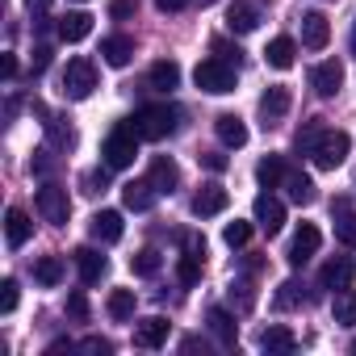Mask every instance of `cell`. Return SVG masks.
<instances>
[{
	"label": "cell",
	"mask_w": 356,
	"mask_h": 356,
	"mask_svg": "<svg viewBox=\"0 0 356 356\" xmlns=\"http://www.w3.org/2000/svg\"><path fill=\"white\" fill-rule=\"evenodd\" d=\"M17 298H22L17 281H13V277H5V281H0V310H5V314H13V310H17Z\"/></svg>",
	"instance_id": "obj_39"
},
{
	"label": "cell",
	"mask_w": 356,
	"mask_h": 356,
	"mask_svg": "<svg viewBox=\"0 0 356 356\" xmlns=\"http://www.w3.org/2000/svg\"><path fill=\"white\" fill-rule=\"evenodd\" d=\"M348 147H352V138L343 130H323L318 143H314V151H310V159H314L318 172H335L348 159Z\"/></svg>",
	"instance_id": "obj_5"
},
{
	"label": "cell",
	"mask_w": 356,
	"mask_h": 356,
	"mask_svg": "<svg viewBox=\"0 0 356 356\" xmlns=\"http://www.w3.org/2000/svg\"><path fill=\"white\" fill-rule=\"evenodd\" d=\"M235 298H239V310H252V302H256V293H252L248 281H231V302Z\"/></svg>",
	"instance_id": "obj_42"
},
{
	"label": "cell",
	"mask_w": 356,
	"mask_h": 356,
	"mask_svg": "<svg viewBox=\"0 0 356 356\" xmlns=\"http://www.w3.org/2000/svg\"><path fill=\"white\" fill-rule=\"evenodd\" d=\"M67 314L76 323H88V298H84V289H72L67 293Z\"/></svg>",
	"instance_id": "obj_41"
},
{
	"label": "cell",
	"mask_w": 356,
	"mask_h": 356,
	"mask_svg": "<svg viewBox=\"0 0 356 356\" xmlns=\"http://www.w3.org/2000/svg\"><path fill=\"white\" fill-rule=\"evenodd\" d=\"M76 268H80V281H84V285H97V281L109 273V260H105L97 248H80V252H76Z\"/></svg>",
	"instance_id": "obj_21"
},
{
	"label": "cell",
	"mask_w": 356,
	"mask_h": 356,
	"mask_svg": "<svg viewBox=\"0 0 356 356\" xmlns=\"http://www.w3.org/2000/svg\"><path fill=\"white\" fill-rule=\"evenodd\" d=\"M285 172H289V168H285L281 155H264V159L256 163V181H260L264 189H277V185L285 181Z\"/></svg>",
	"instance_id": "obj_32"
},
{
	"label": "cell",
	"mask_w": 356,
	"mask_h": 356,
	"mask_svg": "<svg viewBox=\"0 0 356 356\" xmlns=\"http://www.w3.org/2000/svg\"><path fill=\"white\" fill-rule=\"evenodd\" d=\"M122 231H126V222H122V214H118V210H97V214H92V222H88V235H92L97 243H118V239H122Z\"/></svg>",
	"instance_id": "obj_16"
},
{
	"label": "cell",
	"mask_w": 356,
	"mask_h": 356,
	"mask_svg": "<svg viewBox=\"0 0 356 356\" xmlns=\"http://www.w3.org/2000/svg\"><path fill=\"white\" fill-rule=\"evenodd\" d=\"M101 55H105V63H109V67H126V63L134 59V38L113 34V38H105V42H101Z\"/></svg>",
	"instance_id": "obj_27"
},
{
	"label": "cell",
	"mask_w": 356,
	"mask_h": 356,
	"mask_svg": "<svg viewBox=\"0 0 356 356\" xmlns=\"http://www.w3.org/2000/svg\"><path fill=\"white\" fill-rule=\"evenodd\" d=\"M214 55H218V59H227V63H235V67H239V55H243V51H239V47H231V42H222V38H218V42H214Z\"/></svg>",
	"instance_id": "obj_43"
},
{
	"label": "cell",
	"mask_w": 356,
	"mask_h": 356,
	"mask_svg": "<svg viewBox=\"0 0 356 356\" xmlns=\"http://www.w3.org/2000/svg\"><path fill=\"white\" fill-rule=\"evenodd\" d=\"M134 126H138L143 138L159 143V138L176 134V126H181V109H176V105H143L134 113Z\"/></svg>",
	"instance_id": "obj_3"
},
{
	"label": "cell",
	"mask_w": 356,
	"mask_h": 356,
	"mask_svg": "<svg viewBox=\"0 0 356 356\" xmlns=\"http://www.w3.org/2000/svg\"><path fill=\"white\" fill-rule=\"evenodd\" d=\"M0 76H5V80L17 76V59H13V55H0Z\"/></svg>",
	"instance_id": "obj_50"
},
{
	"label": "cell",
	"mask_w": 356,
	"mask_h": 356,
	"mask_svg": "<svg viewBox=\"0 0 356 356\" xmlns=\"http://www.w3.org/2000/svg\"><path fill=\"white\" fill-rule=\"evenodd\" d=\"M260 348H264V352H293V348H298V335H293L289 327L273 323V327L260 331Z\"/></svg>",
	"instance_id": "obj_30"
},
{
	"label": "cell",
	"mask_w": 356,
	"mask_h": 356,
	"mask_svg": "<svg viewBox=\"0 0 356 356\" xmlns=\"http://www.w3.org/2000/svg\"><path fill=\"white\" fill-rule=\"evenodd\" d=\"M34 109H38V113L47 118L42 126H47V134H51V143H55L59 151H72V147H76V130H72V122H63V118H55V113H47L42 105H34Z\"/></svg>",
	"instance_id": "obj_28"
},
{
	"label": "cell",
	"mask_w": 356,
	"mask_h": 356,
	"mask_svg": "<svg viewBox=\"0 0 356 356\" xmlns=\"http://www.w3.org/2000/svg\"><path fill=\"white\" fill-rule=\"evenodd\" d=\"M289 109H293V92H289L285 84H273V88L260 97V122H264V130L277 126V122H285Z\"/></svg>",
	"instance_id": "obj_9"
},
{
	"label": "cell",
	"mask_w": 356,
	"mask_h": 356,
	"mask_svg": "<svg viewBox=\"0 0 356 356\" xmlns=\"http://www.w3.org/2000/svg\"><path fill=\"white\" fill-rule=\"evenodd\" d=\"M264 13H268V0H231L227 5V30L231 34H252V30H260Z\"/></svg>",
	"instance_id": "obj_6"
},
{
	"label": "cell",
	"mask_w": 356,
	"mask_h": 356,
	"mask_svg": "<svg viewBox=\"0 0 356 356\" xmlns=\"http://www.w3.org/2000/svg\"><path fill=\"white\" fill-rule=\"evenodd\" d=\"M310 88H314L318 97H335V92L343 88V63H339V59L314 63V67H310Z\"/></svg>",
	"instance_id": "obj_11"
},
{
	"label": "cell",
	"mask_w": 356,
	"mask_h": 356,
	"mask_svg": "<svg viewBox=\"0 0 356 356\" xmlns=\"http://www.w3.org/2000/svg\"><path fill=\"white\" fill-rule=\"evenodd\" d=\"M264 63L277 67V72H289V67L298 63V42H293V38H273V42L264 47Z\"/></svg>",
	"instance_id": "obj_23"
},
{
	"label": "cell",
	"mask_w": 356,
	"mask_h": 356,
	"mask_svg": "<svg viewBox=\"0 0 356 356\" xmlns=\"http://www.w3.org/2000/svg\"><path fill=\"white\" fill-rule=\"evenodd\" d=\"M193 84H197L202 92L227 97V92H235V84H239V67L227 63V59H218V55H210V59H202V63L193 67Z\"/></svg>",
	"instance_id": "obj_2"
},
{
	"label": "cell",
	"mask_w": 356,
	"mask_h": 356,
	"mask_svg": "<svg viewBox=\"0 0 356 356\" xmlns=\"http://www.w3.org/2000/svg\"><path fill=\"white\" fill-rule=\"evenodd\" d=\"M80 348H84V352H101V356H109V352H113V343H109V339H101V335H88Z\"/></svg>",
	"instance_id": "obj_47"
},
{
	"label": "cell",
	"mask_w": 356,
	"mask_h": 356,
	"mask_svg": "<svg viewBox=\"0 0 356 356\" xmlns=\"http://www.w3.org/2000/svg\"><path fill=\"white\" fill-rule=\"evenodd\" d=\"M202 163H206L210 172H227V168H231V159H227V155H218V151H206V155H202Z\"/></svg>",
	"instance_id": "obj_46"
},
{
	"label": "cell",
	"mask_w": 356,
	"mask_h": 356,
	"mask_svg": "<svg viewBox=\"0 0 356 356\" xmlns=\"http://www.w3.org/2000/svg\"><path fill=\"white\" fill-rule=\"evenodd\" d=\"M34 235V222H30V214L22 210V206H13L9 214H5V239H9V248H26V239Z\"/></svg>",
	"instance_id": "obj_24"
},
{
	"label": "cell",
	"mask_w": 356,
	"mask_h": 356,
	"mask_svg": "<svg viewBox=\"0 0 356 356\" xmlns=\"http://www.w3.org/2000/svg\"><path fill=\"white\" fill-rule=\"evenodd\" d=\"M352 352H356V339H352Z\"/></svg>",
	"instance_id": "obj_55"
},
{
	"label": "cell",
	"mask_w": 356,
	"mask_h": 356,
	"mask_svg": "<svg viewBox=\"0 0 356 356\" xmlns=\"http://www.w3.org/2000/svg\"><path fill=\"white\" fill-rule=\"evenodd\" d=\"M34 281L47 285V289H55V285L63 281V260H59V256H38V260H34Z\"/></svg>",
	"instance_id": "obj_33"
},
{
	"label": "cell",
	"mask_w": 356,
	"mask_h": 356,
	"mask_svg": "<svg viewBox=\"0 0 356 356\" xmlns=\"http://www.w3.org/2000/svg\"><path fill=\"white\" fill-rule=\"evenodd\" d=\"M109 13H113V22H126V17L134 13V0H113V5H109Z\"/></svg>",
	"instance_id": "obj_48"
},
{
	"label": "cell",
	"mask_w": 356,
	"mask_h": 356,
	"mask_svg": "<svg viewBox=\"0 0 356 356\" xmlns=\"http://www.w3.org/2000/svg\"><path fill=\"white\" fill-rule=\"evenodd\" d=\"M331 318L339 323V327H356V289L348 285V289H335V298H331Z\"/></svg>",
	"instance_id": "obj_31"
},
{
	"label": "cell",
	"mask_w": 356,
	"mask_h": 356,
	"mask_svg": "<svg viewBox=\"0 0 356 356\" xmlns=\"http://www.w3.org/2000/svg\"><path fill=\"white\" fill-rule=\"evenodd\" d=\"M352 55H356V26H352Z\"/></svg>",
	"instance_id": "obj_53"
},
{
	"label": "cell",
	"mask_w": 356,
	"mask_h": 356,
	"mask_svg": "<svg viewBox=\"0 0 356 356\" xmlns=\"http://www.w3.org/2000/svg\"><path fill=\"white\" fill-rule=\"evenodd\" d=\"M206 323H210V331L218 335V343H222V348H235V343H239V323H235L222 306H210Z\"/></svg>",
	"instance_id": "obj_25"
},
{
	"label": "cell",
	"mask_w": 356,
	"mask_h": 356,
	"mask_svg": "<svg viewBox=\"0 0 356 356\" xmlns=\"http://www.w3.org/2000/svg\"><path fill=\"white\" fill-rule=\"evenodd\" d=\"M47 67H51V47H38V51H34V63H30V72H34V76H42Z\"/></svg>",
	"instance_id": "obj_45"
},
{
	"label": "cell",
	"mask_w": 356,
	"mask_h": 356,
	"mask_svg": "<svg viewBox=\"0 0 356 356\" xmlns=\"http://www.w3.org/2000/svg\"><path fill=\"white\" fill-rule=\"evenodd\" d=\"M147 176L155 181V189H159V193H172L176 185H181V168H176V159H168V155H155Z\"/></svg>",
	"instance_id": "obj_26"
},
{
	"label": "cell",
	"mask_w": 356,
	"mask_h": 356,
	"mask_svg": "<svg viewBox=\"0 0 356 356\" xmlns=\"http://www.w3.org/2000/svg\"><path fill=\"white\" fill-rule=\"evenodd\" d=\"M105 181H109V172H105V168H101V172H88V176H84V185H88V189H84V193H101Z\"/></svg>",
	"instance_id": "obj_44"
},
{
	"label": "cell",
	"mask_w": 356,
	"mask_h": 356,
	"mask_svg": "<svg viewBox=\"0 0 356 356\" xmlns=\"http://www.w3.org/2000/svg\"><path fill=\"white\" fill-rule=\"evenodd\" d=\"M59 352H72V339H55V343L47 348V356H59Z\"/></svg>",
	"instance_id": "obj_51"
},
{
	"label": "cell",
	"mask_w": 356,
	"mask_h": 356,
	"mask_svg": "<svg viewBox=\"0 0 356 356\" xmlns=\"http://www.w3.org/2000/svg\"><path fill=\"white\" fill-rule=\"evenodd\" d=\"M327 38H331L327 17H323V13H302V47H306V51H323Z\"/></svg>",
	"instance_id": "obj_19"
},
{
	"label": "cell",
	"mask_w": 356,
	"mask_h": 356,
	"mask_svg": "<svg viewBox=\"0 0 356 356\" xmlns=\"http://www.w3.org/2000/svg\"><path fill=\"white\" fill-rule=\"evenodd\" d=\"M193 0H155V9L159 13H181V9H189Z\"/></svg>",
	"instance_id": "obj_49"
},
{
	"label": "cell",
	"mask_w": 356,
	"mask_h": 356,
	"mask_svg": "<svg viewBox=\"0 0 356 356\" xmlns=\"http://www.w3.org/2000/svg\"><path fill=\"white\" fill-rule=\"evenodd\" d=\"M76 5H84V0H76Z\"/></svg>",
	"instance_id": "obj_56"
},
{
	"label": "cell",
	"mask_w": 356,
	"mask_h": 356,
	"mask_svg": "<svg viewBox=\"0 0 356 356\" xmlns=\"http://www.w3.org/2000/svg\"><path fill=\"white\" fill-rule=\"evenodd\" d=\"M202 5H214V0H202Z\"/></svg>",
	"instance_id": "obj_54"
},
{
	"label": "cell",
	"mask_w": 356,
	"mask_h": 356,
	"mask_svg": "<svg viewBox=\"0 0 356 356\" xmlns=\"http://www.w3.org/2000/svg\"><path fill=\"white\" fill-rule=\"evenodd\" d=\"M285 193H289V202H298V206H310L318 193H314V181H310V176L306 172H285Z\"/></svg>",
	"instance_id": "obj_29"
},
{
	"label": "cell",
	"mask_w": 356,
	"mask_h": 356,
	"mask_svg": "<svg viewBox=\"0 0 356 356\" xmlns=\"http://www.w3.org/2000/svg\"><path fill=\"white\" fill-rule=\"evenodd\" d=\"M168 331H172V323L159 318V314L138 318V323H134V348H163V343H168Z\"/></svg>",
	"instance_id": "obj_14"
},
{
	"label": "cell",
	"mask_w": 356,
	"mask_h": 356,
	"mask_svg": "<svg viewBox=\"0 0 356 356\" xmlns=\"http://www.w3.org/2000/svg\"><path fill=\"white\" fill-rule=\"evenodd\" d=\"M252 210H256V222H260V231H264V235H281V227H285V206H281V197L260 193Z\"/></svg>",
	"instance_id": "obj_13"
},
{
	"label": "cell",
	"mask_w": 356,
	"mask_h": 356,
	"mask_svg": "<svg viewBox=\"0 0 356 356\" xmlns=\"http://www.w3.org/2000/svg\"><path fill=\"white\" fill-rule=\"evenodd\" d=\"M335 239H339L343 248H356V214H339V222H335Z\"/></svg>",
	"instance_id": "obj_40"
},
{
	"label": "cell",
	"mask_w": 356,
	"mask_h": 356,
	"mask_svg": "<svg viewBox=\"0 0 356 356\" xmlns=\"http://www.w3.org/2000/svg\"><path fill=\"white\" fill-rule=\"evenodd\" d=\"M302 302H306V285H302V281H285V285L277 289V298H273L277 310H293V306H302Z\"/></svg>",
	"instance_id": "obj_35"
},
{
	"label": "cell",
	"mask_w": 356,
	"mask_h": 356,
	"mask_svg": "<svg viewBox=\"0 0 356 356\" xmlns=\"http://www.w3.org/2000/svg\"><path fill=\"white\" fill-rule=\"evenodd\" d=\"M318 243H323V235H318V227H314V222H302V227H298V235L289 239V252H285V260H289L293 268H302L306 260H314V252H318Z\"/></svg>",
	"instance_id": "obj_10"
},
{
	"label": "cell",
	"mask_w": 356,
	"mask_h": 356,
	"mask_svg": "<svg viewBox=\"0 0 356 356\" xmlns=\"http://www.w3.org/2000/svg\"><path fill=\"white\" fill-rule=\"evenodd\" d=\"M222 239H227V248H248L252 243V222H227L222 227Z\"/></svg>",
	"instance_id": "obj_37"
},
{
	"label": "cell",
	"mask_w": 356,
	"mask_h": 356,
	"mask_svg": "<svg viewBox=\"0 0 356 356\" xmlns=\"http://www.w3.org/2000/svg\"><path fill=\"white\" fill-rule=\"evenodd\" d=\"M138 126H134V118L130 122H118L113 130H109V138L101 143V159H105V168L109 172H122V168H130L134 163V155H138Z\"/></svg>",
	"instance_id": "obj_1"
},
{
	"label": "cell",
	"mask_w": 356,
	"mask_h": 356,
	"mask_svg": "<svg viewBox=\"0 0 356 356\" xmlns=\"http://www.w3.org/2000/svg\"><path fill=\"white\" fill-rule=\"evenodd\" d=\"M159 197H163V193L155 189L151 176H147V181H126V185H122V202H126V210H134V214H147Z\"/></svg>",
	"instance_id": "obj_12"
},
{
	"label": "cell",
	"mask_w": 356,
	"mask_h": 356,
	"mask_svg": "<svg viewBox=\"0 0 356 356\" xmlns=\"http://www.w3.org/2000/svg\"><path fill=\"white\" fill-rule=\"evenodd\" d=\"M30 9H34V13H42V9H47V0H30Z\"/></svg>",
	"instance_id": "obj_52"
},
{
	"label": "cell",
	"mask_w": 356,
	"mask_h": 356,
	"mask_svg": "<svg viewBox=\"0 0 356 356\" xmlns=\"http://www.w3.org/2000/svg\"><path fill=\"white\" fill-rule=\"evenodd\" d=\"M356 281V264H352V256H335V260H327L323 264V289H348Z\"/></svg>",
	"instance_id": "obj_18"
},
{
	"label": "cell",
	"mask_w": 356,
	"mask_h": 356,
	"mask_svg": "<svg viewBox=\"0 0 356 356\" xmlns=\"http://www.w3.org/2000/svg\"><path fill=\"white\" fill-rule=\"evenodd\" d=\"M109 318H118V323L134 318V289H113L109 293Z\"/></svg>",
	"instance_id": "obj_36"
},
{
	"label": "cell",
	"mask_w": 356,
	"mask_h": 356,
	"mask_svg": "<svg viewBox=\"0 0 356 356\" xmlns=\"http://www.w3.org/2000/svg\"><path fill=\"white\" fill-rule=\"evenodd\" d=\"M92 88H97V67H92L88 59H67V67H63V76H59V92H63L67 101H88Z\"/></svg>",
	"instance_id": "obj_4"
},
{
	"label": "cell",
	"mask_w": 356,
	"mask_h": 356,
	"mask_svg": "<svg viewBox=\"0 0 356 356\" xmlns=\"http://www.w3.org/2000/svg\"><path fill=\"white\" fill-rule=\"evenodd\" d=\"M323 130H327V126H323V122H318V118H314V122H310V126H306V130H298V138H293V147H298V151H302V155H310V151H314V143H318V134H323Z\"/></svg>",
	"instance_id": "obj_38"
},
{
	"label": "cell",
	"mask_w": 356,
	"mask_h": 356,
	"mask_svg": "<svg viewBox=\"0 0 356 356\" xmlns=\"http://www.w3.org/2000/svg\"><path fill=\"white\" fill-rule=\"evenodd\" d=\"M55 34H59L63 42H84V38L92 34V13H84V9L63 13V17H59V26H55Z\"/></svg>",
	"instance_id": "obj_17"
},
{
	"label": "cell",
	"mask_w": 356,
	"mask_h": 356,
	"mask_svg": "<svg viewBox=\"0 0 356 356\" xmlns=\"http://www.w3.org/2000/svg\"><path fill=\"white\" fill-rule=\"evenodd\" d=\"M147 84H151L155 92H172V88H181V63H172V59H159V63H151V72H147Z\"/></svg>",
	"instance_id": "obj_22"
},
{
	"label": "cell",
	"mask_w": 356,
	"mask_h": 356,
	"mask_svg": "<svg viewBox=\"0 0 356 356\" xmlns=\"http://www.w3.org/2000/svg\"><path fill=\"white\" fill-rule=\"evenodd\" d=\"M159 264H163V256H159L155 248H143V252L130 256V273H134V277H155Z\"/></svg>",
	"instance_id": "obj_34"
},
{
	"label": "cell",
	"mask_w": 356,
	"mask_h": 356,
	"mask_svg": "<svg viewBox=\"0 0 356 356\" xmlns=\"http://www.w3.org/2000/svg\"><path fill=\"white\" fill-rule=\"evenodd\" d=\"M214 134H218L222 147H243L248 143V126H243L239 113H218L214 118Z\"/></svg>",
	"instance_id": "obj_20"
},
{
	"label": "cell",
	"mask_w": 356,
	"mask_h": 356,
	"mask_svg": "<svg viewBox=\"0 0 356 356\" xmlns=\"http://www.w3.org/2000/svg\"><path fill=\"white\" fill-rule=\"evenodd\" d=\"M202 268H206V239L185 235V252H181V264H176V277H181V285H197Z\"/></svg>",
	"instance_id": "obj_8"
},
{
	"label": "cell",
	"mask_w": 356,
	"mask_h": 356,
	"mask_svg": "<svg viewBox=\"0 0 356 356\" xmlns=\"http://www.w3.org/2000/svg\"><path fill=\"white\" fill-rule=\"evenodd\" d=\"M34 206H38V214L51 222V227H67V214H72V202H67V189H59V185H42L38 189V197H34Z\"/></svg>",
	"instance_id": "obj_7"
},
{
	"label": "cell",
	"mask_w": 356,
	"mask_h": 356,
	"mask_svg": "<svg viewBox=\"0 0 356 356\" xmlns=\"http://www.w3.org/2000/svg\"><path fill=\"white\" fill-rule=\"evenodd\" d=\"M227 206H231V193H227L222 185H202L197 197H193V214H197V218H214V214H222Z\"/></svg>",
	"instance_id": "obj_15"
}]
</instances>
